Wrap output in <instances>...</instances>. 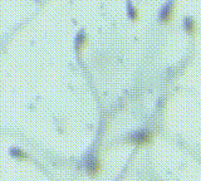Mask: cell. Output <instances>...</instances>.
I'll use <instances>...</instances> for the list:
<instances>
[{
  "label": "cell",
  "instance_id": "6da1fadb",
  "mask_svg": "<svg viewBox=\"0 0 201 181\" xmlns=\"http://www.w3.org/2000/svg\"><path fill=\"white\" fill-rule=\"evenodd\" d=\"M146 138H147V135H146L145 132H138V133H136L135 136H133V140H136V141H138V142L145 141Z\"/></svg>",
  "mask_w": 201,
  "mask_h": 181
}]
</instances>
